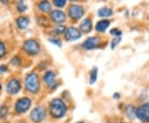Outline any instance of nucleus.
<instances>
[{
    "label": "nucleus",
    "instance_id": "f257e3e1",
    "mask_svg": "<svg viewBox=\"0 0 149 123\" xmlns=\"http://www.w3.org/2000/svg\"><path fill=\"white\" fill-rule=\"evenodd\" d=\"M50 112L54 117L61 118L66 112V107L61 100L54 99L50 104Z\"/></svg>",
    "mask_w": 149,
    "mask_h": 123
},
{
    "label": "nucleus",
    "instance_id": "f03ea898",
    "mask_svg": "<svg viewBox=\"0 0 149 123\" xmlns=\"http://www.w3.org/2000/svg\"><path fill=\"white\" fill-rule=\"evenodd\" d=\"M26 87L29 91L36 93L39 89V79L36 73L32 72L26 77Z\"/></svg>",
    "mask_w": 149,
    "mask_h": 123
},
{
    "label": "nucleus",
    "instance_id": "7ed1b4c3",
    "mask_svg": "<svg viewBox=\"0 0 149 123\" xmlns=\"http://www.w3.org/2000/svg\"><path fill=\"white\" fill-rule=\"evenodd\" d=\"M31 119L34 122H40L46 117V108L42 106L34 108L31 112Z\"/></svg>",
    "mask_w": 149,
    "mask_h": 123
},
{
    "label": "nucleus",
    "instance_id": "20e7f679",
    "mask_svg": "<svg viewBox=\"0 0 149 123\" xmlns=\"http://www.w3.org/2000/svg\"><path fill=\"white\" fill-rule=\"evenodd\" d=\"M23 48L27 53L36 55L40 52V46L35 40H27L23 44Z\"/></svg>",
    "mask_w": 149,
    "mask_h": 123
},
{
    "label": "nucleus",
    "instance_id": "39448f33",
    "mask_svg": "<svg viewBox=\"0 0 149 123\" xmlns=\"http://www.w3.org/2000/svg\"><path fill=\"white\" fill-rule=\"evenodd\" d=\"M136 116L139 119L143 122H148L149 121V102L145 103L139 107L136 111Z\"/></svg>",
    "mask_w": 149,
    "mask_h": 123
},
{
    "label": "nucleus",
    "instance_id": "423d86ee",
    "mask_svg": "<svg viewBox=\"0 0 149 123\" xmlns=\"http://www.w3.org/2000/svg\"><path fill=\"white\" fill-rule=\"evenodd\" d=\"M30 106H31V100L27 97H23V98L19 99L16 102L15 108H16V111L17 112L22 113L27 112L29 109Z\"/></svg>",
    "mask_w": 149,
    "mask_h": 123
},
{
    "label": "nucleus",
    "instance_id": "0eeeda50",
    "mask_svg": "<svg viewBox=\"0 0 149 123\" xmlns=\"http://www.w3.org/2000/svg\"><path fill=\"white\" fill-rule=\"evenodd\" d=\"M84 8L81 6L72 5L70 7L69 14L74 19H80L84 15Z\"/></svg>",
    "mask_w": 149,
    "mask_h": 123
},
{
    "label": "nucleus",
    "instance_id": "6e6552de",
    "mask_svg": "<svg viewBox=\"0 0 149 123\" xmlns=\"http://www.w3.org/2000/svg\"><path fill=\"white\" fill-rule=\"evenodd\" d=\"M81 36L80 30L74 27H69L65 32V38L69 41H74L79 39Z\"/></svg>",
    "mask_w": 149,
    "mask_h": 123
},
{
    "label": "nucleus",
    "instance_id": "1a4fd4ad",
    "mask_svg": "<svg viewBox=\"0 0 149 123\" xmlns=\"http://www.w3.org/2000/svg\"><path fill=\"white\" fill-rule=\"evenodd\" d=\"M44 81L50 88H54L56 86V75L52 71H49V72H46V74L44 75Z\"/></svg>",
    "mask_w": 149,
    "mask_h": 123
},
{
    "label": "nucleus",
    "instance_id": "9d476101",
    "mask_svg": "<svg viewBox=\"0 0 149 123\" xmlns=\"http://www.w3.org/2000/svg\"><path fill=\"white\" fill-rule=\"evenodd\" d=\"M100 44V39L97 37H91L86 39L85 43H83V47L87 50H91V49H94L99 47Z\"/></svg>",
    "mask_w": 149,
    "mask_h": 123
},
{
    "label": "nucleus",
    "instance_id": "9b49d317",
    "mask_svg": "<svg viewBox=\"0 0 149 123\" xmlns=\"http://www.w3.org/2000/svg\"><path fill=\"white\" fill-rule=\"evenodd\" d=\"M20 88H21L20 83L17 79L11 80L7 86V91L10 94H16L20 91Z\"/></svg>",
    "mask_w": 149,
    "mask_h": 123
},
{
    "label": "nucleus",
    "instance_id": "f8f14e48",
    "mask_svg": "<svg viewBox=\"0 0 149 123\" xmlns=\"http://www.w3.org/2000/svg\"><path fill=\"white\" fill-rule=\"evenodd\" d=\"M51 17L52 20L57 23H62L65 21V14L61 10H54L51 13Z\"/></svg>",
    "mask_w": 149,
    "mask_h": 123
},
{
    "label": "nucleus",
    "instance_id": "ddd939ff",
    "mask_svg": "<svg viewBox=\"0 0 149 123\" xmlns=\"http://www.w3.org/2000/svg\"><path fill=\"white\" fill-rule=\"evenodd\" d=\"M80 29L83 32H89L92 29V22L89 19V18H86L84 21L80 23Z\"/></svg>",
    "mask_w": 149,
    "mask_h": 123
},
{
    "label": "nucleus",
    "instance_id": "4468645a",
    "mask_svg": "<svg viewBox=\"0 0 149 123\" xmlns=\"http://www.w3.org/2000/svg\"><path fill=\"white\" fill-rule=\"evenodd\" d=\"M17 24L20 29H24L27 28V26L29 25V20L26 17H20L17 20Z\"/></svg>",
    "mask_w": 149,
    "mask_h": 123
},
{
    "label": "nucleus",
    "instance_id": "2eb2a0df",
    "mask_svg": "<svg viewBox=\"0 0 149 123\" xmlns=\"http://www.w3.org/2000/svg\"><path fill=\"white\" fill-rule=\"evenodd\" d=\"M110 22L109 20H101L96 24V30L99 32H104L109 26Z\"/></svg>",
    "mask_w": 149,
    "mask_h": 123
},
{
    "label": "nucleus",
    "instance_id": "dca6fc26",
    "mask_svg": "<svg viewBox=\"0 0 149 123\" xmlns=\"http://www.w3.org/2000/svg\"><path fill=\"white\" fill-rule=\"evenodd\" d=\"M38 7H39V9L41 11H42L43 13H47L52 8L50 3L47 2V1H43L42 3H40Z\"/></svg>",
    "mask_w": 149,
    "mask_h": 123
},
{
    "label": "nucleus",
    "instance_id": "f3484780",
    "mask_svg": "<svg viewBox=\"0 0 149 123\" xmlns=\"http://www.w3.org/2000/svg\"><path fill=\"white\" fill-rule=\"evenodd\" d=\"M98 13L100 17H109L113 14V10L109 8H102L99 10Z\"/></svg>",
    "mask_w": 149,
    "mask_h": 123
},
{
    "label": "nucleus",
    "instance_id": "a211bd4d",
    "mask_svg": "<svg viewBox=\"0 0 149 123\" xmlns=\"http://www.w3.org/2000/svg\"><path fill=\"white\" fill-rule=\"evenodd\" d=\"M97 76H98V69H97V67H94L91 71V77H90V83L91 84H94L95 82Z\"/></svg>",
    "mask_w": 149,
    "mask_h": 123
},
{
    "label": "nucleus",
    "instance_id": "6ab92c4d",
    "mask_svg": "<svg viewBox=\"0 0 149 123\" xmlns=\"http://www.w3.org/2000/svg\"><path fill=\"white\" fill-rule=\"evenodd\" d=\"M8 113V109L6 106H0V118H4Z\"/></svg>",
    "mask_w": 149,
    "mask_h": 123
},
{
    "label": "nucleus",
    "instance_id": "aec40b11",
    "mask_svg": "<svg viewBox=\"0 0 149 123\" xmlns=\"http://www.w3.org/2000/svg\"><path fill=\"white\" fill-rule=\"evenodd\" d=\"M127 114H128L129 118H133L134 116H136V113L134 112L133 107H128V108H127Z\"/></svg>",
    "mask_w": 149,
    "mask_h": 123
},
{
    "label": "nucleus",
    "instance_id": "412c9836",
    "mask_svg": "<svg viewBox=\"0 0 149 123\" xmlns=\"http://www.w3.org/2000/svg\"><path fill=\"white\" fill-rule=\"evenodd\" d=\"M66 4V2L65 0H55L54 1V4L56 6V7H59V8H61V7H64Z\"/></svg>",
    "mask_w": 149,
    "mask_h": 123
},
{
    "label": "nucleus",
    "instance_id": "4be33fe9",
    "mask_svg": "<svg viewBox=\"0 0 149 123\" xmlns=\"http://www.w3.org/2000/svg\"><path fill=\"white\" fill-rule=\"evenodd\" d=\"M65 27L64 26H62V25H58L55 29L56 32L58 33V34H62L65 32Z\"/></svg>",
    "mask_w": 149,
    "mask_h": 123
},
{
    "label": "nucleus",
    "instance_id": "5701e85b",
    "mask_svg": "<svg viewBox=\"0 0 149 123\" xmlns=\"http://www.w3.org/2000/svg\"><path fill=\"white\" fill-rule=\"evenodd\" d=\"M120 40H121V38L120 37H116V38H114L113 41L111 42V48L112 49H113V48L116 47V45H117L118 43L120 42Z\"/></svg>",
    "mask_w": 149,
    "mask_h": 123
},
{
    "label": "nucleus",
    "instance_id": "b1692460",
    "mask_svg": "<svg viewBox=\"0 0 149 123\" xmlns=\"http://www.w3.org/2000/svg\"><path fill=\"white\" fill-rule=\"evenodd\" d=\"M5 53H6L5 46H4V44L2 43V42H0V58L3 57V56H4V54H5Z\"/></svg>",
    "mask_w": 149,
    "mask_h": 123
},
{
    "label": "nucleus",
    "instance_id": "393cba45",
    "mask_svg": "<svg viewBox=\"0 0 149 123\" xmlns=\"http://www.w3.org/2000/svg\"><path fill=\"white\" fill-rule=\"evenodd\" d=\"M110 33H111L112 35H115L117 37H120L121 34H122V32L120 30H118V28H113V29H112L111 31H110Z\"/></svg>",
    "mask_w": 149,
    "mask_h": 123
},
{
    "label": "nucleus",
    "instance_id": "a878e982",
    "mask_svg": "<svg viewBox=\"0 0 149 123\" xmlns=\"http://www.w3.org/2000/svg\"><path fill=\"white\" fill-rule=\"evenodd\" d=\"M17 9L20 11V12H23V11H25L27 9V7L23 4L22 2H20V3L17 4Z\"/></svg>",
    "mask_w": 149,
    "mask_h": 123
},
{
    "label": "nucleus",
    "instance_id": "bb28decb",
    "mask_svg": "<svg viewBox=\"0 0 149 123\" xmlns=\"http://www.w3.org/2000/svg\"><path fill=\"white\" fill-rule=\"evenodd\" d=\"M11 63L13 65H19L21 63V61H20V59L18 58H14L12 59Z\"/></svg>",
    "mask_w": 149,
    "mask_h": 123
},
{
    "label": "nucleus",
    "instance_id": "cd10ccee",
    "mask_svg": "<svg viewBox=\"0 0 149 123\" xmlns=\"http://www.w3.org/2000/svg\"><path fill=\"white\" fill-rule=\"evenodd\" d=\"M7 70H8V67H7L6 66H4V65H1V66H0V74L5 72Z\"/></svg>",
    "mask_w": 149,
    "mask_h": 123
},
{
    "label": "nucleus",
    "instance_id": "c85d7f7f",
    "mask_svg": "<svg viewBox=\"0 0 149 123\" xmlns=\"http://www.w3.org/2000/svg\"><path fill=\"white\" fill-rule=\"evenodd\" d=\"M50 42H51V43H55L56 45H57V46H59V47H61V42H60V40H55V39H51V40H50Z\"/></svg>",
    "mask_w": 149,
    "mask_h": 123
},
{
    "label": "nucleus",
    "instance_id": "c756f323",
    "mask_svg": "<svg viewBox=\"0 0 149 123\" xmlns=\"http://www.w3.org/2000/svg\"><path fill=\"white\" fill-rule=\"evenodd\" d=\"M79 123H83V122H79Z\"/></svg>",
    "mask_w": 149,
    "mask_h": 123
},
{
    "label": "nucleus",
    "instance_id": "7c9ffc66",
    "mask_svg": "<svg viewBox=\"0 0 149 123\" xmlns=\"http://www.w3.org/2000/svg\"><path fill=\"white\" fill-rule=\"evenodd\" d=\"M122 123H123V122H122Z\"/></svg>",
    "mask_w": 149,
    "mask_h": 123
}]
</instances>
